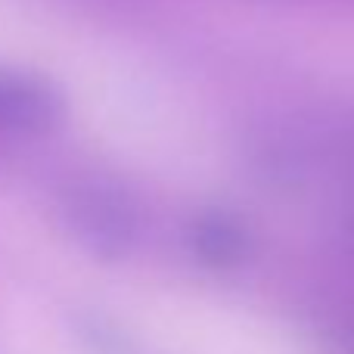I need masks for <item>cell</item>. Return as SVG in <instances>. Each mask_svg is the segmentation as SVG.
I'll use <instances>...</instances> for the list:
<instances>
[{
  "label": "cell",
  "instance_id": "cell-2",
  "mask_svg": "<svg viewBox=\"0 0 354 354\" xmlns=\"http://www.w3.org/2000/svg\"><path fill=\"white\" fill-rule=\"evenodd\" d=\"M62 118V97L37 75L0 68V131L44 134Z\"/></svg>",
  "mask_w": 354,
  "mask_h": 354
},
{
  "label": "cell",
  "instance_id": "cell-1",
  "mask_svg": "<svg viewBox=\"0 0 354 354\" xmlns=\"http://www.w3.org/2000/svg\"><path fill=\"white\" fill-rule=\"evenodd\" d=\"M62 214L72 236L103 261L124 258L140 236L134 202L109 180H84L75 187L66 196Z\"/></svg>",
  "mask_w": 354,
  "mask_h": 354
},
{
  "label": "cell",
  "instance_id": "cell-3",
  "mask_svg": "<svg viewBox=\"0 0 354 354\" xmlns=\"http://www.w3.org/2000/svg\"><path fill=\"white\" fill-rule=\"evenodd\" d=\"M249 233L233 214L205 212L189 224V249L208 268H236L249 255Z\"/></svg>",
  "mask_w": 354,
  "mask_h": 354
}]
</instances>
